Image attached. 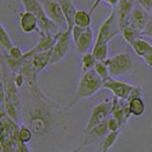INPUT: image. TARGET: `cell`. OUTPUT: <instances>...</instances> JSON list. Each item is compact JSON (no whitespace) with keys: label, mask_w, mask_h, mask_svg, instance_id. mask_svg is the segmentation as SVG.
<instances>
[{"label":"cell","mask_w":152,"mask_h":152,"mask_svg":"<svg viewBox=\"0 0 152 152\" xmlns=\"http://www.w3.org/2000/svg\"><path fill=\"white\" fill-rule=\"evenodd\" d=\"M23 7L24 11L30 12L36 16L38 20V35H55L57 32L60 31V27L56 25L48 17L43 7L42 2L39 0H18Z\"/></svg>","instance_id":"1"},{"label":"cell","mask_w":152,"mask_h":152,"mask_svg":"<svg viewBox=\"0 0 152 152\" xmlns=\"http://www.w3.org/2000/svg\"><path fill=\"white\" fill-rule=\"evenodd\" d=\"M50 107L46 104H39V106L30 108L27 116L30 128L34 135H44L50 127Z\"/></svg>","instance_id":"2"},{"label":"cell","mask_w":152,"mask_h":152,"mask_svg":"<svg viewBox=\"0 0 152 152\" xmlns=\"http://www.w3.org/2000/svg\"><path fill=\"white\" fill-rule=\"evenodd\" d=\"M102 88H104V81L92 69L81 75L75 97L76 99H88Z\"/></svg>","instance_id":"3"},{"label":"cell","mask_w":152,"mask_h":152,"mask_svg":"<svg viewBox=\"0 0 152 152\" xmlns=\"http://www.w3.org/2000/svg\"><path fill=\"white\" fill-rule=\"evenodd\" d=\"M104 88L108 89L113 97L129 102L134 98L142 97V89L140 86L130 85L123 81L110 78L104 83Z\"/></svg>","instance_id":"4"},{"label":"cell","mask_w":152,"mask_h":152,"mask_svg":"<svg viewBox=\"0 0 152 152\" xmlns=\"http://www.w3.org/2000/svg\"><path fill=\"white\" fill-rule=\"evenodd\" d=\"M1 102L10 103L13 104L19 111L21 108V96L19 94L18 88L13 82L12 76L10 75L4 68V65L1 66Z\"/></svg>","instance_id":"5"},{"label":"cell","mask_w":152,"mask_h":152,"mask_svg":"<svg viewBox=\"0 0 152 152\" xmlns=\"http://www.w3.org/2000/svg\"><path fill=\"white\" fill-rule=\"evenodd\" d=\"M104 62L107 64L109 73H110V77L113 79H116L126 74L131 70L134 66V61L128 52H122V53L108 57Z\"/></svg>","instance_id":"6"},{"label":"cell","mask_w":152,"mask_h":152,"mask_svg":"<svg viewBox=\"0 0 152 152\" xmlns=\"http://www.w3.org/2000/svg\"><path fill=\"white\" fill-rule=\"evenodd\" d=\"M112 98H106L92 107L85 131H88L94 126L106 122L111 115Z\"/></svg>","instance_id":"7"},{"label":"cell","mask_w":152,"mask_h":152,"mask_svg":"<svg viewBox=\"0 0 152 152\" xmlns=\"http://www.w3.org/2000/svg\"><path fill=\"white\" fill-rule=\"evenodd\" d=\"M119 34H121V28L118 23L116 10L112 9L107 18L101 24V26L99 27L97 36L95 39L108 43Z\"/></svg>","instance_id":"8"},{"label":"cell","mask_w":152,"mask_h":152,"mask_svg":"<svg viewBox=\"0 0 152 152\" xmlns=\"http://www.w3.org/2000/svg\"><path fill=\"white\" fill-rule=\"evenodd\" d=\"M71 39L70 31L66 28L64 31H60L56 33V41L53 48L51 49L50 65L57 64L61 60H63L68 54Z\"/></svg>","instance_id":"9"},{"label":"cell","mask_w":152,"mask_h":152,"mask_svg":"<svg viewBox=\"0 0 152 152\" xmlns=\"http://www.w3.org/2000/svg\"><path fill=\"white\" fill-rule=\"evenodd\" d=\"M150 18L151 16L149 14V12H147L146 10H145L136 2L135 6L130 13L128 24L142 32V31L145 28V27L146 26V24L149 21Z\"/></svg>","instance_id":"10"},{"label":"cell","mask_w":152,"mask_h":152,"mask_svg":"<svg viewBox=\"0 0 152 152\" xmlns=\"http://www.w3.org/2000/svg\"><path fill=\"white\" fill-rule=\"evenodd\" d=\"M43 7L45 9V12L52 22H54L56 25L61 27L63 24H65L66 27V19L64 16V13L62 12L60 5L57 3L55 0H44L42 2Z\"/></svg>","instance_id":"11"},{"label":"cell","mask_w":152,"mask_h":152,"mask_svg":"<svg viewBox=\"0 0 152 152\" xmlns=\"http://www.w3.org/2000/svg\"><path fill=\"white\" fill-rule=\"evenodd\" d=\"M111 116L115 117L122 125H125L131 116L128 102L125 101V100H121L116 97H113Z\"/></svg>","instance_id":"12"},{"label":"cell","mask_w":152,"mask_h":152,"mask_svg":"<svg viewBox=\"0 0 152 152\" xmlns=\"http://www.w3.org/2000/svg\"><path fill=\"white\" fill-rule=\"evenodd\" d=\"M56 41V34L55 35H43L40 36L39 41L37 44L26 52H24V59L28 57H31L35 54L42 53V52L50 51L53 48Z\"/></svg>","instance_id":"13"},{"label":"cell","mask_w":152,"mask_h":152,"mask_svg":"<svg viewBox=\"0 0 152 152\" xmlns=\"http://www.w3.org/2000/svg\"><path fill=\"white\" fill-rule=\"evenodd\" d=\"M137 0H120L118 6L116 7V12H117V18L118 23L120 26L121 30L123 27L128 24L130 17V13L134 8Z\"/></svg>","instance_id":"14"},{"label":"cell","mask_w":152,"mask_h":152,"mask_svg":"<svg viewBox=\"0 0 152 152\" xmlns=\"http://www.w3.org/2000/svg\"><path fill=\"white\" fill-rule=\"evenodd\" d=\"M18 25L22 32L31 33L38 31V20L33 13L24 11L19 12L18 15Z\"/></svg>","instance_id":"15"},{"label":"cell","mask_w":152,"mask_h":152,"mask_svg":"<svg viewBox=\"0 0 152 152\" xmlns=\"http://www.w3.org/2000/svg\"><path fill=\"white\" fill-rule=\"evenodd\" d=\"M108 133H109V131L107 128V121H106L96 126H94L93 128L89 129L88 131H85L84 142L86 144V145L93 144V142H95L100 139H104Z\"/></svg>","instance_id":"16"},{"label":"cell","mask_w":152,"mask_h":152,"mask_svg":"<svg viewBox=\"0 0 152 152\" xmlns=\"http://www.w3.org/2000/svg\"><path fill=\"white\" fill-rule=\"evenodd\" d=\"M1 152H31L26 144L19 139L12 138H0Z\"/></svg>","instance_id":"17"},{"label":"cell","mask_w":152,"mask_h":152,"mask_svg":"<svg viewBox=\"0 0 152 152\" xmlns=\"http://www.w3.org/2000/svg\"><path fill=\"white\" fill-rule=\"evenodd\" d=\"M60 5L62 12L64 13V16L66 23V28L71 30L74 26V16L76 13V8L72 2V0H55Z\"/></svg>","instance_id":"18"},{"label":"cell","mask_w":152,"mask_h":152,"mask_svg":"<svg viewBox=\"0 0 152 152\" xmlns=\"http://www.w3.org/2000/svg\"><path fill=\"white\" fill-rule=\"evenodd\" d=\"M93 39H94V35H93L92 28H86L82 36H81L79 38V40L75 43L76 51L82 55L89 52V50L93 43Z\"/></svg>","instance_id":"19"},{"label":"cell","mask_w":152,"mask_h":152,"mask_svg":"<svg viewBox=\"0 0 152 152\" xmlns=\"http://www.w3.org/2000/svg\"><path fill=\"white\" fill-rule=\"evenodd\" d=\"M50 57L51 50L38 53L31 57H28V58H30L31 63L33 68H34V69L37 71V73L40 74L48 66L50 65Z\"/></svg>","instance_id":"20"},{"label":"cell","mask_w":152,"mask_h":152,"mask_svg":"<svg viewBox=\"0 0 152 152\" xmlns=\"http://www.w3.org/2000/svg\"><path fill=\"white\" fill-rule=\"evenodd\" d=\"M131 49L133 50V52L140 58L144 59L145 57L149 53V51L152 50V45L150 43L144 39V38H138L137 40H135L134 42L130 45Z\"/></svg>","instance_id":"21"},{"label":"cell","mask_w":152,"mask_h":152,"mask_svg":"<svg viewBox=\"0 0 152 152\" xmlns=\"http://www.w3.org/2000/svg\"><path fill=\"white\" fill-rule=\"evenodd\" d=\"M91 53L97 59V61H106L108 58V43L95 39L92 46Z\"/></svg>","instance_id":"22"},{"label":"cell","mask_w":152,"mask_h":152,"mask_svg":"<svg viewBox=\"0 0 152 152\" xmlns=\"http://www.w3.org/2000/svg\"><path fill=\"white\" fill-rule=\"evenodd\" d=\"M91 24V14L85 10H77L74 16V25L82 28H90Z\"/></svg>","instance_id":"23"},{"label":"cell","mask_w":152,"mask_h":152,"mask_svg":"<svg viewBox=\"0 0 152 152\" xmlns=\"http://www.w3.org/2000/svg\"><path fill=\"white\" fill-rule=\"evenodd\" d=\"M121 34H122L123 39L129 45H131L135 40H137L138 38H140L142 36L141 31L136 30L135 28H133L129 24H127V25L122 28Z\"/></svg>","instance_id":"24"},{"label":"cell","mask_w":152,"mask_h":152,"mask_svg":"<svg viewBox=\"0 0 152 152\" xmlns=\"http://www.w3.org/2000/svg\"><path fill=\"white\" fill-rule=\"evenodd\" d=\"M128 106H129V110L131 115L135 117H141L142 114L145 113V102L142 101V97L134 98L128 102Z\"/></svg>","instance_id":"25"},{"label":"cell","mask_w":152,"mask_h":152,"mask_svg":"<svg viewBox=\"0 0 152 152\" xmlns=\"http://www.w3.org/2000/svg\"><path fill=\"white\" fill-rule=\"evenodd\" d=\"M97 62V59L95 58L91 52L83 54L82 58H81V71H82V74L94 69Z\"/></svg>","instance_id":"26"},{"label":"cell","mask_w":152,"mask_h":152,"mask_svg":"<svg viewBox=\"0 0 152 152\" xmlns=\"http://www.w3.org/2000/svg\"><path fill=\"white\" fill-rule=\"evenodd\" d=\"M121 130L115 131V132H109L108 134L104 138L100 147V151L101 152H108L112 148L114 144L117 142L119 136H120Z\"/></svg>","instance_id":"27"},{"label":"cell","mask_w":152,"mask_h":152,"mask_svg":"<svg viewBox=\"0 0 152 152\" xmlns=\"http://www.w3.org/2000/svg\"><path fill=\"white\" fill-rule=\"evenodd\" d=\"M0 43H1L2 48L7 52L14 46L11 36H10L9 32L7 31L6 28L4 27L3 24L0 25Z\"/></svg>","instance_id":"28"},{"label":"cell","mask_w":152,"mask_h":152,"mask_svg":"<svg viewBox=\"0 0 152 152\" xmlns=\"http://www.w3.org/2000/svg\"><path fill=\"white\" fill-rule=\"evenodd\" d=\"M94 71L100 76V78L104 81V83L106 82V81H107L108 79L111 78L107 66L104 61H98L97 62V64L95 65Z\"/></svg>","instance_id":"29"},{"label":"cell","mask_w":152,"mask_h":152,"mask_svg":"<svg viewBox=\"0 0 152 152\" xmlns=\"http://www.w3.org/2000/svg\"><path fill=\"white\" fill-rule=\"evenodd\" d=\"M32 136H33V132L30 127L25 125L20 126V127H19V132H18L19 141L27 145L31 141Z\"/></svg>","instance_id":"30"},{"label":"cell","mask_w":152,"mask_h":152,"mask_svg":"<svg viewBox=\"0 0 152 152\" xmlns=\"http://www.w3.org/2000/svg\"><path fill=\"white\" fill-rule=\"evenodd\" d=\"M107 128L109 132H115V131H119L121 130L122 127V124L119 122L115 117L110 116L107 120Z\"/></svg>","instance_id":"31"},{"label":"cell","mask_w":152,"mask_h":152,"mask_svg":"<svg viewBox=\"0 0 152 152\" xmlns=\"http://www.w3.org/2000/svg\"><path fill=\"white\" fill-rule=\"evenodd\" d=\"M7 54L14 60H23L24 59V52L20 49V47L14 45L11 50H10Z\"/></svg>","instance_id":"32"},{"label":"cell","mask_w":152,"mask_h":152,"mask_svg":"<svg viewBox=\"0 0 152 152\" xmlns=\"http://www.w3.org/2000/svg\"><path fill=\"white\" fill-rule=\"evenodd\" d=\"M86 28H80L78 26H73V28L70 30V33H71V39H72V41L74 42V44L76 42H77L79 40V38L82 36V34L84 33Z\"/></svg>","instance_id":"33"},{"label":"cell","mask_w":152,"mask_h":152,"mask_svg":"<svg viewBox=\"0 0 152 152\" xmlns=\"http://www.w3.org/2000/svg\"><path fill=\"white\" fill-rule=\"evenodd\" d=\"M12 79H13V82L14 84H15V86L20 88L23 87L24 84H26V79H25V76H24L23 72L22 71H20V72H18L16 74H12Z\"/></svg>","instance_id":"34"},{"label":"cell","mask_w":152,"mask_h":152,"mask_svg":"<svg viewBox=\"0 0 152 152\" xmlns=\"http://www.w3.org/2000/svg\"><path fill=\"white\" fill-rule=\"evenodd\" d=\"M142 36H145V37H149L152 38V17L149 19V21L147 22L146 26L145 27L144 30L141 32Z\"/></svg>","instance_id":"35"},{"label":"cell","mask_w":152,"mask_h":152,"mask_svg":"<svg viewBox=\"0 0 152 152\" xmlns=\"http://www.w3.org/2000/svg\"><path fill=\"white\" fill-rule=\"evenodd\" d=\"M137 3L147 12H150L152 10V0H137Z\"/></svg>","instance_id":"36"},{"label":"cell","mask_w":152,"mask_h":152,"mask_svg":"<svg viewBox=\"0 0 152 152\" xmlns=\"http://www.w3.org/2000/svg\"><path fill=\"white\" fill-rule=\"evenodd\" d=\"M103 1H104V0H93V2H92V4H91V7H90V9H89V13L90 14H92L94 12H95V10H96L98 7H99V5L101 4Z\"/></svg>","instance_id":"37"},{"label":"cell","mask_w":152,"mask_h":152,"mask_svg":"<svg viewBox=\"0 0 152 152\" xmlns=\"http://www.w3.org/2000/svg\"><path fill=\"white\" fill-rule=\"evenodd\" d=\"M144 61H145V63L149 66V68H152V50L149 51V53L144 58Z\"/></svg>","instance_id":"38"},{"label":"cell","mask_w":152,"mask_h":152,"mask_svg":"<svg viewBox=\"0 0 152 152\" xmlns=\"http://www.w3.org/2000/svg\"><path fill=\"white\" fill-rule=\"evenodd\" d=\"M119 1H120V0H104V2L108 4L112 9H116V7L119 4Z\"/></svg>","instance_id":"39"},{"label":"cell","mask_w":152,"mask_h":152,"mask_svg":"<svg viewBox=\"0 0 152 152\" xmlns=\"http://www.w3.org/2000/svg\"><path fill=\"white\" fill-rule=\"evenodd\" d=\"M85 145H86L85 142H82V144H81L80 145H78L77 147H76V148H74V149H72V150H70V151H69V152H79L81 149H82V147L85 146Z\"/></svg>","instance_id":"40"},{"label":"cell","mask_w":152,"mask_h":152,"mask_svg":"<svg viewBox=\"0 0 152 152\" xmlns=\"http://www.w3.org/2000/svg\"><path fill=\"white\" fill-rule=\"evenodd\" d=\"M94 152H101V151H100V149H98V150H95Z\"/></svg>","instance_id":"41"}]
</instances>
